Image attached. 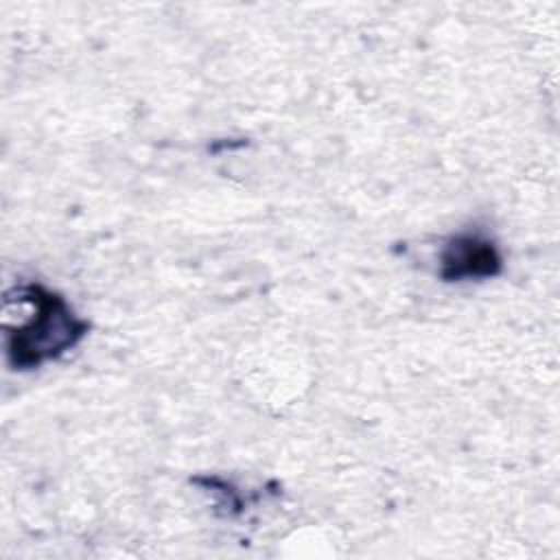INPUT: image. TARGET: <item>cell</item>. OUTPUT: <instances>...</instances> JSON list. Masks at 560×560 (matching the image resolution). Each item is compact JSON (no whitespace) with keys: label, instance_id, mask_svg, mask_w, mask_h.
<instances>
[{"label":"cell","instance_id":"6da1fadb","mask_svg":"<svg viewBox=\"0 0 560 560\" xmlns=\"http://www.w3.org/2000/svg\"><path fill=\"white\" fill-rule=\"evenodd\" d=\"M11 293L28 313L18 326H7V357L13 370H31L57 359L85 337L90 324L55 291L26 284Z\"/></svg>","mask_w":560,"mask_h":560},{"label":"cell","instance_id":"7a4b0ae2","mask_svg":"<svg viewBox=\"0 0 560 560\" xmlns=\"http://www.w3.org/2000/svg\"><path fill=\"white\" fill-rule=\"evenodd\" d=\"M501 254L497 245L479 234H457L448 238L440 252V278L453 280H481L501 271Z\"/></svg>","mask_w":560,"mask_h":560}]
</instances>
